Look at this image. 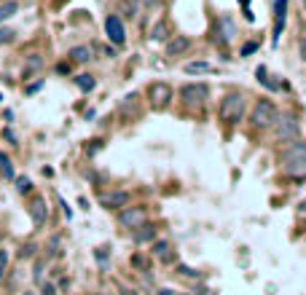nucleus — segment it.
<instances>
[{"label":"nucleus","mask_w":306,"mask_h":295,"mask_svg":"<svg viewBox=\"0 0 306 295\" xmlns=\"http://www.w3.org/2000/svg\"><path fill=\"white\" fill-rule=\"evenodd\" d=\"M145 94H148V102H150L153 110H167L169 102L175 100V89H172L167 81H153V83H148Z\"/></svg>","instance_id":"4"},{"label":"nucleus","mask_w":306,"mask_h":295,"mask_svg":"<svg viewBox=\"0 0 306 295\" xmlns=\"http://www.w3.org/2000/svg\"><path fill=\"white\" fill-rule=\"evenodd\" d=\"M59 204H62V212H65V217L70 220V217H73V209L68 207V202H65V199H59Z\"/></svg>","instance_id":"40"},{"label":"nucleus","mask_w":306,"mask_h":295,"mask_svg":"<svg viewBox=\"0 0 306 295\" xmlns=\"http://www.w3.org/2000/svg\"><path fill=\"white\" fill-rule=\"evenodd\" d=\"M3 135H6V140H8V142H11V145H16V135H14V132H11V129H6V132H3Z\"/></svg>","instance_id":"43"},{"label":"nucleus","mask_w":306,"mask_h":295,"mask_svg":"<svg viewBox=\"0 0 306 295\" xmlns=\"http://www.w3.org/2000/svg\"><path fill=\"white\" fill-rule=\"evenodd\" d=\"M159 295H175V290H172V287H161Z\"/></svg>","instance_id":"45"},{"label":"nucleus","mask_w":306,"mask_h":295,"mask_svg":"<svg viewBox=\"0 0 306 295\" xmlns=\"http://www.w3.org/2000/svg\"><path fill=\"white\" fill-rule=\"evenodd\" d=\"M303 8H306V0H303Z\"/></svg>","instance_id":"51"},{"label":"nucleus","mask_w":306,"mask_h":295,"mask_svg":"<svg viewBox=\"0 0 306 295\" xmlns=\"http://www.w3.org/2000/svg\"><path fill=\"white\" fill-rule=\"evenodd\" d=\"M94 258H97L100 263H105L108 260V247H97V250H94Z\"/></svg>","instance_id":"35"},{"label":"nucleus","mask_w":306,"mask_h":295,"mask_svg":"<svg viewBox=\"0 0 306 295\" xmlns=\"http://www.w3.org/2000/svg\"><path fill=\"white\" fill-rule=\"evenodd\" d=\"M19 14V3L16 0H6V3H0V22H8L11 16Z\"/></svg>","instance_id":"24"},{"label":"nucleus","mask_w":306,"mask_h":295,"mask_svg":"<svg viewBox=\"0 0 306 295\" xmlns=\"http://www.w3.org/2000/svg\"><path fill=\"white\" fill-rule=\"evenodd\" d=\"M14 38H16V32H14V30H8V27H0V46L14 43Z\"/></svg>","instance_id":"29"},{"label":"nucleus","mask_w":306,"mask_h":295,"mask_svg":"<svg viewBox=\"0 0 306 295\" xmlns=\"http://www.w3.org/2000/svg\"><path fill=\"white\" fill-rule=\"evenodd\" d=\"M288 22V0H274V30H271V46L280 43V35Z\"/></svg>","instance_id":"8"},{"label":"nucleus","mask_w":306,"mask_h":295,"mask_svg":"<svg viewBox=\"0 0 306 295\" xmlns=\"http://www.w3.org/2000/svg\"><path fill=\"white\" fill-rule=\"evenodd\" d=\"M121 14L127 16V19H135L137 16V6L132 3V0H124V3H121Z\"/></svg>","instance_id":"26"},{"label":"nucleus","mask_w":306,"mask_h":295,"mask_svg":"<svg viewBox=\"0 0 306 295\" xmlns=\"http://www.w3.org/2000/svg\"><path fill=\"white\" fill-rule=\"evenodd\" d=\"M56 73H59V75H70L73 73V62L68 59V62H59V64H56Z\"/></svg>","instance_id":"34"},{"label":"nucleus","mask_w":306,"mask_h":295,"mask_svg":"<svg viewBox=\"0 0 306 295\" xmlns=\"http://www.w3.org/2000/svg\"><path fill=\"white\" fill-rule=\"evenodd\" d=\"M100 148H102V140H91V145H86V153H89V156H94Z\"/></svg>","instance_id":"36"},{"label":"nucleus","mask_w":306,"mask_h":295,"mask_svg":"<svg viewBox=\"0 0 306 295\" xmlns=\"http://www.w3.org/2000/svg\"><path fill=\"white\" fill-rule=\"evenodd\" d=\"M282 175L285 177H293V180H303L306 177V158H301V161H285V164H282Z\"/></svg>","instance_id":"16"},{"label":"nucleus","mask_w":306,"mask_h":295,"mask_svg":"<svg viewBox=\"0 0 306 295\" xmlns=\"http://www.w3.org/2000/svg\"><path fill=\"white\" fill-rule=\"evenodd\" d=\"M100 295H113V292H100Z\"/></svg>","instance_id":"48"},{"label":"nucleus","mask_w":306,"mask_h":295,"mask_svg":"<svg viewBox=\"0 0 306 295\" xmlns=\"http://www.w3.org/2000/svg\"><path fill=\"white\" fill-rule=\"evenodd\" d=\"M298 54H301V62L306 64V38H301V43H298Z\"/></svg>","instance_id":"39"},{"label":"nucleus","mask_w":306,"mask_h":295,"mask_svg":"<svg viewBox=\"0 0 306 295\" xmlns=\"http://www.w3.org/2000/svg\"><path fill=\"white\" fill-rule=\"evenodd\" d=\"M255 49H258V43H244V46H242V51H239V54H242V56H250Z\"/></svg>","instance_id":"37"},{"label":"nucleus","mask_w":306,"mask_h":295,"mask_svg":"<svg viewBox=\"0 0 306 295\" xmlns=\"http://www.w3.org/2000/svg\"><path fill=\"white\" fill-rule=\"evenodd\" d=\"M191 295H209V290L204 287V284H199V287H194V290H191Z\"/></svg>","instance_id":"42"},{"label":"nucleus","mask_w":306,"mask_h":295,"mask_svg":"<svg viewBox=\"0 0 306 295\" xmlns=\"http://www.w3.org/2000/svg\"><path fill=\"white\" fill-rule=\"evenodd\" d=\"M68 59L73 64H86V62L94 59V49H91V46H86V43H78V46H73V49L68 51Z\"/></svg>","instance_id":"14"},{"label":"nucleus","mask_w":306,"mask_h":295,"mask_svg":"<svg viewBox=\"0 0 306 295\" xmlns=\"http://www.w3.org/2000/svg\"><path fill=\"white\" fill-rule=\"evenodd\" d=\"M298 212H301V215H306V199H303V202L298 204Z\"/></svg>","instance_id":"46"},{"label":"nucleus","mask_w":306,"mask_h":295,"mask_svg":"<svg viewBox=\"0 0 306 295\" xmlns=\"http://www.w3.org/2000/svg\"><path fill=\"white\" fill-rule=\"evenodd\" d=\"M46 255H49V258H56V255H59V236H54V239L49 242V247H46Z\"/></svg>","instance_id":"31"},{"label":"nucleus","mask_w":306,"mask_h":295,"mask_svg":"<svg viewBox=\"0 0 306 295\" xmlns=\"http://www.w3.org/2000/svg\"><path fill=\"white\" fill-rule=\"evenodd\" d=\"M169 38H172V30H169V22H167V19L153 22V27H150V41H153V43H167Z\"/></svg>","instance_id":"15"},{"label":"nucleus","mask_w":306,"mask_h":295,"mask_svg":"<svg viewBox=\"0 0 306 295\" xmlns=\"http://www.w3.org/2000/svg\"><path fill=\"white\" fill-rule=\"evenodd\" d=\"M191 46H194V41H191L188 35H172L164 43V51H167V56H180V54H186Z\"/></svg>","instance_id":"13"},{"label":"nucleus","mask_w":306,"mask_h":295,"mask_svg":"<svg viewBox=\"0 0 306 295\" xmlns=\"http://www.w3.org/2000/svg\"><path fill=\"white\" fill-rule=\"evenodd\" d=\"M43 89V81H35V83H30V86L24 89V94H35V91H41Z\"/></svg>","instance_id":"38"},{"label":"nucleus","mask_w":306,"mask_h":295,"mask_svg":"<svg viewBox=\"0 0 306 295\" xmlns=\"http://www.w3.org/2000/svg\"><path fill=\"white\" fill-rule=\"evenodd\" d=\"M209 97V86L207 83H183L180 86V102L188 105V108H194V105H202L204 100Z\"/></svg>","instance_id":"6"},{"label":"nucleus","mask_w":306,"mask_h":295,"mask_svg":"<svg viewBox=\"0 0 306 295\" xmlns=\"http://www.w3.org/2000/svg\"><path fill=\"white\" fill-rule=\"evenodd\" d=\"M97 295H100V292H97Z\"/></svg>","instance_id":"52"},{"label":"nucleus","mask_w":306,"mask_h":295,"mask_svg":"<svg viewBox=\"0 0 306 295\" xmlns=\"http://www.w3.org/2000/svg\"><path fill=\"white\" fill-rule=\"evenodd\" d=\"M129 202H132V196H129V191H108V193H100V207H105V209H121L124 207H129Z\"/></svg>","instance_id":"10"},{"label":"nucleus","mask_w":306,"mask_h":295,"mask_svg":"<svg viewBox=\"0 0 306 295\" xmlns=\"http://www.w3.org/2000/svg\"><path fill=\"white\" fill-rule=\"evenodd\" d=\"M56 290H59V287H56L54 282H43L41 284V295H56Z\"/></svg>","instance_id":"33"},{"label":"nucleus","mask_w":306,"mask_h":295,"mask_svg":"<svg viewBox=\"0 0 306 295\" xmlns=\"http://www.w3.org/2000/svg\"><path fill=\"white\" fill-rule=\"evenodd\" d=\"M121 295H145V292H140L137 287H121Z\"/></svg>","instance_id":"41"},{"label":"nucleus","mask_w":306,"mask_h":295,"mask_svg":"<svg viewBox=\"0 0 306 295\" xmlns=\"http://www.w3.org/2000/svg\"><path fill=\"white\" fill-rule=\"evenodd\" d=\"M43 70V56L41 54H30L24 59V68H22V78L27 81L30 75H35V73H41Z\"/></svg>","instance_id":"17"},{"label":"nucleus","mask_w":306,"mask_h":295,"mask_svg":"<svg viewBox=\"0 0 306 295\" xmlns=\"http://www.w3.org/2000/svg\"><path fill=\"white\" fill-rule=\"evenodd\" d=\"M301 158H306V140L303 137L288 142V145H282V150H280V161H282V164H285V161H301Z\"/></svg>","instance_id":"11"},{"label":"nucleus","mask_w":306,"mask_h":295,"mask_svg":"<svg viewBox=\"0 0 306 295\" xmlns=\"http://www.w3.org/2000/svg\"><path fill=\"white\" fill-rule=\"evenodd\" d=\"M35 252H38V244L27 242V244H22V250H19V258H35Z\"/></svg>","instance_id":"27"},{"label":"nucleus","mask_w":306,"mask_h":295,"mask_svg":"<svg viewBox=\"0 0 306 295\" xmlns=\"http://www.w3.org/2000/svg\"><path fill=\"white\" fill-rule=\"evenodd\" d=\"M0 102H3V94H0Z\"/></svg>","instance_id":"50"},{"label":"nucleus","mask_w":306,"mask_h":295,"mask_svg":"<svg viewBox=\"0 0 306 295\" xmlns=\"http://www.w3.org/2000/svg\"><path fill=\"white\" fill-rule=\"evenodd\" d=\"M161 3V0H142V6H145V8H153V6H159Z\"/></svg>","instance_id":"44"},{"label":"nucleus","mask_w":306,"mask_h":295,"mask_svg":"<svg viewBox=\"0 0 306 295\" xmlns=\"http://www.w3.org/2000/svg\"><path fill=\"white\" fill-rule=\"evenodd\" d=\"M24 295H35V292H33V290H24Z\"/></svg>","instance_id":"47"},{"label":"nucleus","mask_w":306,"mask_h":295,"mask_svg":"<svg viewBox=\"0 0 306 295\" xmlns=\"http://www.w3.org/2000/svg\"><path fill=\"white\" fill-rule=\"evenodd\" d=\"M156 239H159V228L153 223H142L132 231V242L135 244H153Z\"/></svg>","instance_id":"12"},{"label":"nucleus","mask_w":306,"mask_h":295,"mask_svg":"<svg viewBox=\"0 0 306 295\" xmlns=\"http://www.w3.org/2000/svg\"><path fill=\"white\" fill-rule=\"evenodd\" d=\"M180 277H188V279H199V271H194L191 266H186V263H177V269H175Z\"/></svg>","instance_id":"28"},{"label":"nucleus","mask_w":306,"mask_h":295,"mask_svg":"<svg viewBox=\"0 0 306 295\" xmlns=\"http://www.w3.org/2000/svg\"><path fill=\"white\" fill-rule=\"evenodd\" d=\"M277 118H280V110H277V105L269 97H261L253 105V110H250V123H253V129H258V132L271 129L277 123Z\"/></svg>","instance_id":"2"},{"label":"nucleus","mask_w":306,"mask_h":295,"mask_svg":"<svg viewBox=\"0 0 306 295\" xmlns=\"http://www.w3.org/2000/svg\"><path fill=\"white\" fill-rule=\"evenodd\" d=\"M142 223H148V207H142V204H137V207H124L121 212H118V225H121V228L135 231V228L142 225Z\"/></svg>","instance_id":"5"},{"label":"nucleus","mask_w":306,"mask_h":295,"mask_svg":"<svg viewBox=\"0 0 306 295\" xmlns=\"http://www.w3.org/2000/svg\"><path fill=\"white\" fill-rule=\"evenodd\" d=\"M183 70H186L188 75H207V73H212V64L199 59V62H188V64H186Z\"/></svg>","instance_id":"22"},{"label":"nucleus","mask_w":306,"mask_h":295,"mask_svg":"<svg viewBox=\"0 0 306 295\" xmlns=\"http://www.w3.org/2000/svg\"><path fill=\"white\" fill-rule=\"evenodd\" d=\"M8 271V250H0V279L6 277Z\"/></svg>","instance_id":"32"},{"label":"nucleus","mask_w":306,"mask_h":295,"mask_svg":"<svg viewBox=\"0 0 306 295\" xmlns=\"http://www.w3.org/2000/svg\"><path fill=\"white\" fill-rule=\"evenodd\" d=\"M244 110H247L244 94L228 91L221 100V105H218V118H221V123H226V126H236V123L244 118Z\"/></svg>","instance_id":"1"},{"label":"nucleus","mask_w":306,"mask_h":295,"mask_svg":"<svg viewBox=\"0 0 306 295\" xmlns=\"http://www.w3.org/2000/svg\"><path fill=\"white\" fill-rule=\"evenodd\" d=\"M0 172H3V177H6V180H16L14 161H11V156H8V153H3V150H0Z\"/></svg>","instance_id":"23"},{"label":"nucleus","mask_w":306,"mask_h":295,"mask_svg":"<svg viewBox=\"0 0 306 295\" xmlns=\"http://www.w3.org/2000/svg\"><path fill=\"white\" fill-rule=\"evenodd\" d=\"M14 183H16V193H22V196L33 193V180L30 177H16Z\"/></svg>","instance_id":"25"},{"label":"nucleus","mask_w":306,"mask_h":295,"mask_svg":"<svg viewBox=\"0 0 306 295\" xmlns=\"http://www.w3.org/2000/svg\"><path fill=\"white\" fill-rule=\"evenodd\" d=\"M180 295H191V292H180Z\"/></svg>","instance_id":"49"},{"label":"nucleus","mask_w":306,"mask_h":295,"mask_svg":"<svg viewBox=\"0 0 306 295\" xmlns=\"http://www.w3.org/2000/svg\"><path fill=\"white\" fill-rule=\"evenodd\" d=\"M271 132H274L277 142H285V145H288V142L301 137V121H298V116H293V113H282V116L277 118V123L271 126Z\"/></svg>","instance_id":"3"},{"label":"nucleus","mask_w":306,"mask_h":295,"mask_svg":"<svg viewBox=\"0 0 306 295\" xmlns=\"http://www.w3.org/2000/svg\"><path fill=\"white\" fill-rule=\"evenodd\" d=\"M169 252H172V242H169V239H156V242L150 244V258L164 260Z\"/></svg>","instance_id":"19"},{"label":"nucleus","mask_w":306,"mask_h":295,"mask_svg":"<svg viewBox=\"0 0 306 295\" xmlns=\"http://www.w3.org/2000/svg\"><path fill=\"white\" fill-rule=\"evenodd\" d=\"M73 83H75V86H78L83 94H89V91H94V89H97V78H94L91 73H81V75H75V78H73Z\"/></svg>","instance_id":"18"},{"label":"nucleus","mask_w":306,"mask_h":295,"mask_svg":"<svg viewBox=\"0 0 306 295\" xmlns=\"http://www.w3.org/2000/svg\"><path fill=\"white\" fill-rule=\"evenodd\" d=\"M33 279H35V284H43V260H41V258L35 260V269H33Z\"/></svg>","instance_id":"30"},{"label":"nucleus","mask_w":306,"mask_h":295,"mask_svg":"<svg viewBox=\"0 0 306 295\" xmlns=\"http://www.w3.org/2000/svg\"><path fill=\"white\" fill-rule=\"evenodd\" d=\"M105 32H108V41L113 46H124V41H127V27H124V19L118 14H108V19H105Z\"/></svg>","instance_id":"7"},{"label":"nucleus","mask_w":306,"mask_h":295,"mask_svg":"<svg viewBox=\"0 0 306 295\" xmlns=\"http://www.w3.org/2000/svg\"><path fill=\"white\" fill-rule=\"evenodd\" d=\"M255 78H258V83H263V86L269 89V91H280V89H288V86H285L282 81H280V83H277V81H271V78H269V73H266V68H258V70H255Z\"/></svg>","instance_id":"20"},{"label":"nucleus","mask_w":306,"mask_h":295,"mask_svg":"<svg viewBox=\"0 0 306 295\" xmlns=\"http://www.w3.org/2000/svg\"><path fill=\"white\" fill-rule=\"evenodd\" d=\"M27 212H30V220L35 228H43L46 223H49V204H46L43 196H35L30 207H27Z\"/></svg>","instance_id":"9"},{"label":"nucleus","mask_w":306,"mask_h":295,"mask_svg":"<svg viewBox=\"0 0 306 295\" xmlns=\"http://www.w3.org/2000/svg\"><path fill=\"white\" fill-rule=\"evenodd\" d=\"M129 266H132V269H137V271H142V274H148L150 271V258H148V255H142V252H135L129 258Z\"/></svg>","instance_id":"21"}]
</instances>
